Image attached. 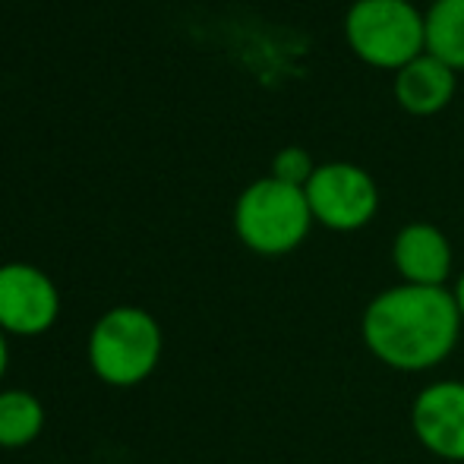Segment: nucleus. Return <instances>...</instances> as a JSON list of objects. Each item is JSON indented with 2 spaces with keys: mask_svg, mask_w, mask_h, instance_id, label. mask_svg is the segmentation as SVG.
Segmentation results:
<instances>
[{
  "mask_svg": "<svg viewBox=\"0 0 464 464\" xmlns=\"http://www.w3.org/2000/svg\"><path fill=\"white\" fill-rule=\"evenodd\" d=\"M395 92L411 114H436L440 108H446L455 92V70L436 61L433 54L417 57L408 67H401Z\"/></svg>",
  "mask_w": 464,
  "mask_h": 464,
  "instance_id": "9",
  "label": "nucleus"
},
{
  "mask_svg": "<svg viewBox=\"0 0 464 464\" xmlns=\"http://www.w3.org/2000/svg\"><path fill=\"white\" fill-rule=\"evenodd\" d=\"M44 404L25 389L0 392V449H23L42 436Z\"/></svg>",
  "mask_w": 464,
  "mask_h": 464,
  "instance_id": "10",
  "label": "nucleus"
},
{
  "mask_svg": "<svg viewBox=\"0 0 464 464\" xmlns=\"http://www.w3.org/2000/svg\"><path fill=\"white\" fill-rule=\"evenodd\" d=\"M313 221L332 231H357L376 215L379 193L367 171L354 165H323L304 187Z\"/></svg>",
  "mask_w": 464,
  "mask_h": 464,
  "instance_id": "5",
  "label": "nucleus"
},
{
  "mask_svg": "<svg viewBox=\"0 0 464 464\" xmlns=\"http://www.w3.org/2000/svg\"><path fill=\"white\" fill-rule=\"evenodd\" d=\"M161 325L142 306H114L89 332V367L102 382L130 389L146 382L161 361Z\"/></svg>",
  "mask_w": 464,
  "mask_h": 464,
  "instance_id": "2",
  "label": "nucleus"
},
{
  "mask_svg": "<svg viewBox=\"0 0 464 464\" xmlns=\"http://www.w3.org/2000/svg\"><path fill=\"white\" fill-rule=\"evenodd\" d=\"M348 42L372 67L401 70L427 44V23L408 0H361L348 13Z\"/></svg>",
  "mask_w": 464,
  "mask_h": 464,
  "instance_id": "4",
  "label": "nucleus"
},
{
  "mask_svg": "<svg viewBox=\"0 0 464 464\" xmlns=\"http://www.w3.org/2000/svg\"><path fill=\"white\" fill-rule=\"evenodd\" d=\"M6 363H10V344H6V332L0 329V382L6 376Z\"/></svg>",
  "mask_w": 464,
  "mask_h": 464,
  "instance_id": "13",
  "label": "nucleus"
},
{
  "mask_svg": "<svg viewBox=\"0 0 464 464\" xmlns=\"http://www.w3.org/2000/svg\"><path fill=\"white\" fill-rule=\"evenodd\" d=\"M452 297H455V304H459V313H461V319H464V272L459 276V281H455Z\"/></svg>",
  "mask_w": 464,
  "mask_h": 464,
  "instance_id": "14",
  "label": "nucleus"
},
{
  "mask_svg": "<svg viewBox=\"0 0 464 464\" xmlns=\"http://www.w3.org/2000/svg\"><path fill=\"white\" fill-rule=\"evenodd\" d=\"M392 259L404 285L446 287L452 276V246L433 225H408L392 244Z\"/></svg>",
  "mask_w": 464,
  "mask_h": 464,
  "instance_id": "8",
  "label": "nucleus"
},
{
  "mask_svg": "<svg viewBox=\"0 0 464 464\" xmlns=\"http://www.w3.org/2000/svg\"><path fill=\"white\" fill-rule=\"evenodd\" d=\"M313 225L304 187L266 178L240 193L234 206V231L259 256H285L306 240Z\"/></svg>",
  "mask_w": 464,
  "mask_h": 464,
  "instance_id": "3",
  "label": "nucleus"
},
{
  "mask_svg": "<svg viewBox=\"0 0 464 464\" xmlns=\"http://www.w3.org/2000/svg\"><path fill=\"white\" fill-rule=\"evenodd\" d=\"M427 23V48L436 61L464 70V0H436Z\"/></svg>",
  "mask_w": 464,
  "mask_h": 464,
  "instance_id": "11",
  "label": "nucleus"
},
{
  "mask_svg": "<svg viewBox=\"0 0 464 464\" xmlns=\"http://www.w3.org/2000/svg\"><path fill=\"white\" fill-rule=\"evenodd\" d=\"M313 174H316V168H313L310 155H306L304 149H297V146L278 152L276 161H272V178L285 180V184H291V187H306Z\"/></svg>",
  "mask_w": 464,
  "mask_h": 464,
  "instance_id": "12",
  "label": "nucleus"
},
{
  "mask_svg": "<svg viewBox=\"0 0 464 464\" xmlns=\"http://www.w3.org/2000/svg\"><path fill=\"white\" fill-rule=\"evenodd\" d=\"M411 433L433 459L464 464V379H436L417 392Z\"/></svg>",
  "mask_w": 464,
  "mask_h": 464,
  "instance_id": "7",
  "label": "nucleus"
},
{
  "mask_svg": "<svg viewBox=\"0 0 464 464\" xmlns=\"http://www.w3.org/2000/svg\"><path fill=\"white\" fill-rule=\"evenodd\" d=\"M464 319L452 287L395 285L379 291L361 316V338L382 367L430 372L452 357Z\"/></svg>",
  "mask_w": 464,
  "mask_h": 464,
  "instance_id": "1",
  "label": "nucleus"
},
{
  "mask_svg": "<svg viewBox=\"0 0 464 464\" xmlns=\"http://www.w3.org/2000/svg\"><path fill=\"white\" fill-rule=\"evenodd\" d=\"M61 316V291L48 272L29 263L0 266V329L6 335H44Z\"/></svg>",
  "mask_w": 464,
  "mask_h": 464,
  "instance_id": "6",
  "label": "nucleus"
}]
</instances>
